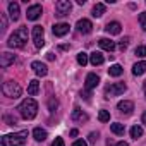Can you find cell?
<instances>
[{"label": "cell", "mask_w": 146, "mask_h": 146, "mask_svg": "<svg viewBox=\"0 0 146 146\" xmlns=\"http://www.w3.org/2000/svg\"><path fill=\"white\" fill-rule=\"evenodd\" d=\"M17 110H19V113H21L23 119L31 120V119H35L36 113H38V103H36L33 98H26V100H23V102L19 103Z\"/></svg>", "instance_id": "cell-1"}, {"label": "cell", "mask_w": 146, "mask_h": 146, "mask_svg": "<svg viewBox=\"0 0 146 146\" xmlns=\"http://www.w3.org/2000/svg\"><path fill=\"white\" fill-rule=\"evenodd\" d=\"M26 137H28V131H21V132L2 136L0 143H2V146H23L26 143Z\"/></svg>", "instance_id": "cell-2"}, {"label": "cell", "mask_w": 146, "mask_h": 146, "mask_svg": "<svg viewBox=\"0 0 146 146\" xmlns=\"http://www.w3.org/2000/svg\"><path fill=\"white\" fill-rule=\"evenodd\" d=\"M26 41H28V29H26V28H19V29H16V31L9 36L7 45H9L11 48H23V46L26 45Z\"/></svg>", "instance_id": "cell-3"}, {"label": "cell", "mask_w": 146, "mask_h": 146, "mask_svg": "<svg viewBox=\"0 0 146 146\" xmlns=\"http://www.w3.org/2000/svg\"><path fill=\"white\" fill-rule=\"evenodd\" d=\"M2 93L5 96H9V98H19L23 90H21V86L16 81H7V83L2 84Z\"/></svg>", "instance_id": "cell-4"}, {"label": "cell", "mask_w": 146, "mask_h": 146, "mask_svg": "<svg viewBox=\"0 0 146 146\" xmlns=\"http://www.w3.org/2000/svg\"><path fill=\"white\" fill-rule=\"evenodd\" d=\"M127 90L125 83H112L105 88V98H112V96H119Z\"/></svg>", "instance_id": "cell-5"}, {"label": "cell", "mask_w": 146, "mask_h": 146, "mask_svg": "<svg viewBox=\"0 0 146 146\" xmlns=\"http://www.w3.org/2000/svg\"><path fill=\"white\" fill-rule=\"evenodd\" d=\"M70 11H72L70 0H58L55 4V16L57 17H65V16H69Z\"/></svg>", "instance_id": "cell-6"}, {"label": "cell", "mask_w": 146, "mask_h": 146, "mask_svg": "<svg viewBox=\"0 0 146 146\" xmlns=\"http://www.w3.org/2000/svg\"><path fill=\"white\" fill-rule=\"evenodd\" d=\"M33 41L36 48H41L45 45V31L41 26H35L33 28Z\"/></svg>", "instance_id": "cell-7"}, {"label": "cell", "mask_w": 146, "mask_h": 146, "mask_svg": "<svg viewBox=\"0 0 146 146\" xmlns=\"http://www.w3.org/2000/svg\"><path fill=\"white\" fill-rule=\"evenodd\" d=\"M98 83H100V78L95 74V72H90V74L86 76V81H84V88L88 91H91V90H95L98 86Z\"/></svg>", "instance_id": "cell-8"}, {"label": "cell", "mask_w": 146, "mask_h": 146, "mask_svg": "<svg viewBox=\"0 0 146 146\" xmlns=\"http://www.w3.org/2000/svg\"><path fill=\"white\" fill-rule=\"evenodd\" d=\"M41 12H43L41 5H40V4H35V5L28 7V12H26V16H28V19H29V21H36V19L41 16Z\"/></svg>", "instance_id": "cell-9"}, {"label": "cell", "mask_w": 146, "mask_h": 146, "mask_svg": "<svg viewBox=\"0 0 146 146\" xmlns=\"http://www.w3.org/2000/svg\"><path fill=\"white\" fill-rule=\"evenodd\" d=\"M76 28H78V31H79V33L88 35V33H91L93 24H91V21H90V19H79V21H78V24H76Z\"/></svg>", "instance_id": "cell-10"}, {"label": "cell", "mask_w": 146, "mask_h": 146, "mask_svg": "<svg viewBox=\"0 0 146 146\" xmlns=\"http://www.w3.org/2000/svg\"><path fill=\"white\" fill-rule=\"evenodd\" d=\"M31 69L35 70V74H36V76H40V78H43V76H46V74H48L46 65H45V64H41V62H38V60H35V62L31 64Z\"/></svg>", "instance_id": "cell-11"}, {"label": "cell", "mask_w": 146, "mask_h": 146, "mask_svg": "<svg viewBox=\"0 0 146 146\" xmlns=\"http://www.w3.org/2000/svg\"><path fill=\"white\" fill-rule=\"evenodd\" d=\"M117 108L120 110V113H124V115H131L132 110H134V103L129 102V100H124V102H119Z\"/></svg>", "instance_id": "cell-12"}, {"label": "cell", "mask_w": 146, "mask_h": 146, "mask_svg": "<svg viewBox=\"0 0 146 146\" xmlns=\"http://www.w3.org/2000/svg\"><path fill=\"white\" fill-rule=\"evenodd\" d=\"M14 62H16V55H12L9 52H4L2 55H0V65H2V67H9Z\"/></svg>", "instance_id": "cell-13"}, {"label": "cell", "mask_w": 146, "mask_h": 146, "mask_svg": "<svg viewBox=\"0 0 146 146\" xmlns=\"http://www.w3.org/2000/svg\"><path fill=\"white\" fill-rule=\"evenodd\" d=\"M69 28H70L69 24H65V23H58V24H55V26H53V29H52V31H53V35H55V36H65V35L69 33Z\"/></svg>", "instance_id": "cell-14"}, {"label": "cell", "mask_w": 146, "mask_h": 146, "mask_svg": "<svg viewBox=\"0 0 146 146\" xmlns=\"http://www.w3.org/2000/svg\"><path fill=\"white\" fill-rule=\"evenodd\" d=\"M105 31H107L108 35H120V31H122V26H120V23H117V21H112V23H108V24L105 26Z\"/></svg>", "instance_id": "cell-15"}, {"label": "cell", "mask_w": 146, "mask_h": 146, "mask_svg": "<svg viewBox=\"0 0 146 146\" xmlns=\"http://www.w3.org/2000/svg\"><path fill=\"white\" fill-rule=\"evenodd\" d=\"M98 45H100V48H103L107 52H113L115 50V43L112 40H108V38H100L98 40Z\"/></svg>", "instance_id": "cell-16"}, {"label": "cell", "mask_w": 146, "mask_h": 146, "mask_svg": "<svg viewBox=\"0 0 146 146\" xmlns=\"http://www.w3.org/2000/svg\"><path fill=\"white\" fill-rule=\"evenodd\" d=\"M88 119H90L88 113L79 110V108H74V112H72V120H74V122H86Z\"/></svg>", "instance_id": "cell-17"}, {"label": "cell", "mask_w": 146, "mask_h": 146, "mask_svg": "<svg viewBox=\"0 0 146 146\" xmlns=\"http://www.w3.org/2000/svg\"><path fill=\"white\" fill-rule=\"evenodd\" d=\"M144 72H146V60H141V62L134 64V67H132V74L134 76H143Z\"/></svg>", "instance_id": "cell-18"}, {"label": "cell", "mask_w": 146, "mask_h": 146, "mask_svg": "<svg viewBox=\"0 0 146 146\" xmlns=\"http://www.w3.org/2000/svg\"><path fill=\"white\" fill-rule=\"evenodd\" d=\"M9 16L12 21H17L19 19V4L17 2H11L9 4Z\"/></svg>", "instance_id": "cell-19"}, {"label": "cell", "mask_w": 146, "mask_h": 146, "mask_svg": "<svg viewBox=\"0 0 146 146\" xmlns=\"http://www.w3.org/2000/svg\"><path fill=\"white\" fill-rule=\"evenodd\" d=\"M103 60H105V57L102 55V52H93V53L90 55V62H91L93 65H102Z\"/></svg>", "instance_id": "cell-20"}, {"label": "cell", "mask_w": 146, "mask_h": 146, "mask_svg": "<svg viewBox=\"0 0 146 146\" xmlns=\"http://www.w3.org/2000/svg\"><path fill=\"white\" fill-rule=\"evenodd\" d=\"M38 91H40V83H38L36 79L29 81V86H28V95H29V96H35Z\"/></svg>", "instance_id": "cell-21"}, {"label": "cell", "mask_w": 146, "mask_h": 146, "mask_svg": "<svg viewBox=\"0 0 146 146\" xmlns=\"http://www.w3.org/2000/svg\"><path fill=\"white\" fill-rule=\"evenodd\" d=\"M122 72H124V69H122V65H119V64H113V65L108 69V74H110L112 78H119Z\"/></svg>", "instance_id": "cell-22"}, {"label": "cell", "mask_w": 146, "mask_h": 146, "mask_svg": "<svg viewBox=\"0 0 146 146\" xmlns=\"http://www.w3.org/2000/svg\"><path fill=\"white\" fill-rule=\"evenodd\" d=\"M110 131H112L113 134H117V136H124V132H125V127H124V124H119V122H115V124H112V125H110Z\"/></svg>", "instance_id": "cell-23"}, {"label": "cell", "mask_w": 146, "mask_h": 146, "mask_svg": "<svg viewBox=\"0 0 146 146\" xmlns=\"http://www.w3.org/2000/svg\"><path fill=\"white\" fill-rule=\"evenodd\" d=\"M33 136H35V139H36V141H45L48 134H46V131H45V129H41V127H36V129L33 131Z\"/></svg>", "instance_id": "cell-24"}, {"label": "cell", "mask_w": 146, "mask_h": 146, "mask_svg": "<svg viewBox=\"0 0 146 146\" xmlns=\"http://www.w3.org/2000/svg\"><path fill=\"white\" fill-rule=\"evenodd\" d=\"M105 14V4H96L93 7V17H102Z\"/></svg>", "instance_id": "cell-25"}, {"label": "cell", "mask_w": 146, "mask_h": 146, "mask_svg": "<svg viewBox=\"0 0 146 146\" xmlns=\"http://www.w3.org/2000/svg\"><path fill=\"white\" fill-rule=\"evenodd\" d=\"M143 136V127L141 125H134L132 129H131V137L132 139H137V137H141Z\"/></svg>", "instance_id": "cell-26"}, {"label": "cell", "mask_w": 146, "mask_h": 146, "mask_svg": "<svg viewBox=\"0 0 146 146\" xmlns=\"http://www.w3.org/2000/svg\"><path fill=\"white\" fill-rule=\"evenodd\" d=\"M88 62H90V57H88V55H86L84 52H79V53H78V64L84 67V65H86Z\"/></svg>", "instance_id": "cell-27"}, {"label": "cell", "mask_w": 146, "mask_h": 146, "mask_svg": "<svg viewBox=\"0 0 146 146\" xmlns=\"http://www.w3.org/2000/svg\"><path fill=\"white\" fill-rule=\"evenodd\" d=\"M98 120L100 122H108L110 120V112L108 110H100L98 112Z\"/></svg>", "instance_id": "cell-28"}, {"label": "cell", "mask_w": 146, "mask_h": 146, "mask_svg": "<svg viewBox=\"0 0 146 146\" xmlns=\"http://www.w3.org/2000/svg\"><path fill=\"white\" fill-rule=\"evenodd\" d=\"M139 24H141V28L146 31V12H141V14H139Z\"/></svg>", "instance_id": "cell-29"}, {"label": "cell", "mask_w": 146, "mask_h": 146, "mask_svg": "<svg viewBox=\"0 0 146 146\" xmlns=\"http://www.w3.org/2000/svg\"><path fill=\"white\" fill-rule=\"evenodd\" d=\"M96 141H98V132H91V134L88 136V143H90V144H95Z\"/></svg>", "instance_id": "cell-30"}, {"label": "cell", "mask_w": 146, "mask_h": 146, "mask_svg": "<svg viewBox=\"0 0 146 146\" xmlns=\"http://www.w3.org/2000/svg\"><path fill=\"white\" fill-rule=\"evenodd\" d=\"M134 53H136L137 57H146V46H137Z\"/></svg>", "instance_id": "cell-31"}, {"label": "cell", "mask_w": 146, "mask_h": 146, "mask_svg": "<svg viewBox=\"0 0 146 146\" xmlns=\"http://www.w3.org/2000/svg\"><path fill=\"white\" fill-rule=\"evenodd\" d=\"M127 46H129V38H124V40H122V41L119 43V48H120V50L124 52V50H125Z\"/></svg>", "instance_id": "cell-32"}, {"label": "cell", "mask_w": 146, "mask_h": 146, "mask_svg": "<svg viewBox=\"0 0 146 146\" xmlns=\"http://www.w3.org/2000/svg\"><path fill=\"white\" fill-rule=\"evenodd\" d=\"M52 146H65V143H64L62 137H55V141L52 143Z\"/></svg>", "instance_id": "cell-33"}, {"label": "cell", "mask_w": 146, "mask_h": 146, "mask_svg": "<svg viewBox=\"0 0 146 146\" xmlns=\"http://www.w3.org/2000/svg\"><path fill=\"white\" fill-rule=\"evenodd\" d=\"M72 146H88V143H86L84 139H78V141L72 143Z\"/></svg>", "instance_id": "cell-34"}, {"label": "cell", "mask_w": 146, "mask_h": 146, "mask_svg": "<svg viewBox=\"0 0 146 146\" xmlns=\"http://www.w3.org/2000/svg\"><path fill=\"white\" fill-rule=\"evenodd\" d=\"M48 105H50V110L53 112V110L57 108V100H55V98H50V103H48Z\"/></svg>", "instance_id": "cell-35"}, {"label": "cell", "mask_w": 146, "mask_h": 146, "mask_svg": "<svg viewBox=\"0 0 146 146\" xmlns=\"http://www.w3.org/2000/svg\"><path fill=\"white\" fill-rule=\"evenodd\" d=\"M0 17H2V29H5V28H7V19H5L4 14H0Z\"/></svg>", "instance_id": "cell-36"}, {"label": "cell", "mask_w": 146, "mask_h": 146, "mask_svg": "<svg viewBox=\"0 0 146 146\" xmlns=\"http://www.w3.org/2000/svg\"><path fill=\"white\" fill-rule=\"evenodd\" d=\"M81 95H83V98H84V100H90V91H88V90H86L84 93H81Z\"/></svg>", "instance_id": "cell-37"}, {"label": "cell", "mask_w": 146, "mask_h": 146, "mask_svg": "<svg viewBox=\"0 0 146 146\" xmlns=\"http://www.w3.org/2000/svg\"><path fill=\"white\" fill-rule=\"evenodd\" d=\"M70 136L76 137V136H78V129H72V131H70Z\"/></svg>", "instance_id": "cell-38"}, {"label": "cell", "mask_w": 146, "mask_h": 146, "mask_svg": "<svg viewBox=\"0 0 146 146\" xmlns=\"http://www.w3.org/2000/svg\"><path fill=\"white\" fill-rule=\"evenodd\" d=\"M46 58H48V60H53V58H55V55H53V53H48V55H46Z\"/></svg>", "instance_id": "cell-39"}, {"label": "cell", "mask_w": 146, "mask_h": 146, "mask_svg": "<svg viewBox=\"0 0 146 146\" xmlns=\"http://www.w3.org/2000/svg\"><path fill=\"white\" fill-rule=\"evenodd\" d=\"M115 146H129V144H127V143H124V141H120V143H117Z\"/></svg>", "instance_id": "cell-40"}, {"label": "cell", "mask_w": 146, "mask_h": 146, "mask_svg": "<svg viewBox=\"0 0 146 146\" xmlns=\"http://www.w3.org/2000/svg\"><path fill=\"white\" fill-rule=\"evenodd\" d=\"M141 119H143V124H146V112L143 113V117H141Z\"/></svg>", "instance_id": "cell-41"}, {"label": "cell", "mask_w": 146, "mask_h": 146, "mask_svg": "<svg viewBox=\"0 0 146 146\" xmlns=\"http://www.w3.org/2000/svg\"><path fill=\"white\" fill-rule=\"evenodd\" d=\"M143 90H144V98H146V81L143 83Z\"/></svg>", "instance_id": "cell-42"}]
</instances>
